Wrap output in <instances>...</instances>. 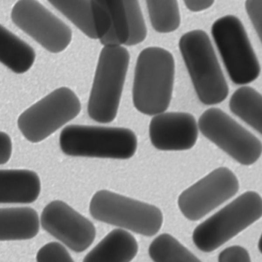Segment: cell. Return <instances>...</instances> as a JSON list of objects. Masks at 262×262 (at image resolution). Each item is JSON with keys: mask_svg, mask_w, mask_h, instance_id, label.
Returning <instances> with one entry per match:
<instances>
[{"mask_svg": "<svg viewBox=\"0 0 262 262\" xmlns=\"http://www.w3.org/2000/svg\"><path fill=\"white\" fill-rule=\"evenodd\" d=\"M174 60L168 50L149 47L139 54L135 69L132 96L140 113L155 116L165 112L171 99Z\"/></svg>", "mask_w": 262, "mask_h": 262, "instance_id": "6da1fadb", "label": "cell"}, {"mask_svg": "<svg viewBox=\"0 0 262 262\" xmlns=\"http://www.w3.org/2000/svg\"><path fill=\"white\" fill-rule=\"evenodd\" d=\"M179 47L200 101L209 105L223 102L229 89L207 34L200 29L187 32Z\"/></svg>", "mask_w": 262, "mask_h": 262, "instance_id": "7a4b0ae2", "label": "cell"}, {"mask_svg": "<svg viewBox=\"0 0 262 262\" xmlns=\"http://www.w3.org/2000/svg\"><path fill=\"white\" fill-rule=\"evenodd\" d=\"M59 145L70 156L124 160L135 154L137 139L126 128L72 124L61 132Z\"/></svg>", "mask_w": 262, "mask_h": 262, "instance_id": "3957f363", "label": "cell"}, {"mask_svg": "<svg viewBox=\"0 0 262 262\" xmlns=\"http://www.w3.org/2000/svg\"><path fill=\"white\" fill-rule=\"evenodd\" d=\"M129 59L128 50L122 46L102 49L88 103V113L92 120L108 123L116 118Z\"/></svg>", "mask_w": 262, "mask_h": 262, "instance_id": "277c9868", "label": "cell"}, {"mask_svg": "<svg viewBox=\"0 0 262 262\" xmlns=\"http://www.w3.org/2000/svg\"><path fill=\"white\" fill-rule=\"evenodd\" d=\"M261 216V197L246 191L199 224L193 230V242L200 250L212 252Z\"/></svg>", "mask_w": 262, "mask_h": 262, "instance_id": "5b68a950", "label": "cell"}, {"mask_svg": "<svg viewBox=\"0 0 262 262\" xmlns=\"http://www.w3.org/2000/svg\"><path fill=\"white\" fill-rule=\"evenodd\" d=\"M89 211L96 220L146 236L156 234L163 223L156 206L107 190L94 194Z\"/></svg>", "mask_w": 262, "mask_h": 262, "instance_id": "8992f818", "label": "cell"}, {"mask_svg": "<svg viewBox=\"0 0 262 262\" xmlns=\"http://www.w3.org/2000/svg\"><path fill=\"white\" fill-rule=\"evenodd\" d=\"M211 34L232 81L249 83L259 76L260 68L245 29L235 16L227 15L216 20Z\"/></svg>", "mask_w": 262, "mask_h": 262, "instance_id": "52a82bcc", "label": "cell"}, {"mask_svg": "<svg viewBox=\"0 0 262 262\" xmlns=\"http://www.w3.org/2000/svg\"><path fill=\"white\" fill-rule=\"evenodd\" d=\"M81 108L76 94L69 88L60 87L23 112L17 125L27 140L38 143L74 119Z\"/></svg>", "mask_w": 262, "mask_h": 262, "instance_id": "ba28073f", "label": "cell"}, {"mask_svg": "<svg viewBox=\"0 0 262 262\" xmlns=\"http://www.w3.org/2000/svg\"><path fill=\"white\" fill-rule=\"evenodd\" d=\"M198 125L204 137L241 164L252 165L261 155L260 141L219 108L206 110Z\"/></svg>", "mask_w": 262, "mask_h": 262, "instance_id": "9c48e42d", "label": "cell"}, {"mask_svg": "<svg viewBox=\"0 0 262 262\" xmlns=\"http://www.w3.org/2000/svg\"><path fill=\"white\" fill-rule=\"evenodd\" d=\"M11 18L17 28L51 53L62 52L72 40L70 28L38 1H17Z\"/></svg>", "mask_w": 262, "mask_h": 262, "instance_id": "30bf717a", "label": "cell"}, {"mask_svg": "<svg viewBox=\"0 0 262 262\" xmlns=\"http://www.w3.org/2000/svg\"><path fill=\"white\" fill-rule=\"evenodd\" d=\"M238 189L233 172L220 167L183 191L178 198L179 207L188 220L198 221L233 197Z\"/></svg>", "mask_w": 262, "mask_h": 262, "instance_id": "8fae6325", "label": "cell"}, {"mask_svg": "<svg viewBox=\"0 0 262 262\" xmlns=\"http://www.w3.org/2000/svg\"><path fill=\"white\" fill-rule=\"evenodd\" d=\"M40 223L46 231L76 252L88 249L95 238L93 224L62 201L55 200L46 206Z\"/></svg>", "mask_w": 262, "mask_h": 262, "instance_id": "7c38bea8", "label": "cell"}, {"mask_svg": "<svg viewBox=\"0 0 262 262\" xmlns=\"http://www.w3.org/2000/svg\"><path fill=\"white\" fill-rule=\"evenodd\" d=\"M198 130L192 115L185 112H164L151 119L149 135L152 145L157 149L184 150L194 145Z\"/></svg>", "mask_w": 262, "mask_h": 262, "instance_id": "4fadbf2b", "label": "cell"}, {"mask_svg": "<svg viewBox=\"0 0 262 262\" xmlns=\"http://www.w3.org/2000/svg\"><path fill=\"white\" fill-rule=\"evenodd\" d=\"M48 2L91 39L100 40L108 29V14L97 0L49 1Z\"/></svg>", "mask_w": 262, "mask_h": 262, "instance_id": "5bb4252c", "label": "cell"}, {"mask_svg": "<svg viewBox=\"0 0 262 262\" xmlns=\"http://www.w3.org/2000/svg\"><path fill=\"white\" fill-rule=\"evenodd\" d=\"M41 189L37 174L28 169H1L0 202L29 204L35 201Z\"/></svg>", "mask_w": 262, "mask_h": 262, "instance_id": "9a60e30c", "label": "cell"}, {"mask_svg": "<svg viewBox=\"0 0 262 262\" xmlns=\"http://www.w3.org/2000/svg\"><path fill=\"white\" fill-rule=\"evenodd\" d=\"M138 250L137 241L130 233L115 229L85 256L82 262H130Z\"/></svg>", "mask_w": 262, "mask_h": 262, "instance_id": "2e32d148", "label": "cell"}, {"mask_svg": "<svg viewBox=\"0 0 262 262\" xmlns=\"http://www.w3.org/2000/svg\"><path fill=\"white\" fill-rule=\"evenodd\" d=\"M39 230V217L34 209L28 207L1 209V241L30 239L37 234Z\"/></svg>", "mask_w": 262, "mask_h": 262, "instance_id": "e0dca14e", "label": "cell"}, {"mask_svg": "<svg viewBox=\"0 0 262 262\" xmlns=\"http://www.w3.org/2000/svg\"><path fill=\"white\" fill-rule=\"evenodd\" d=\"M36 58L33 48L1 25L0 61L16 74H23L33 66Z\"/></svg>", "mask_w": 262, "mask_h": 262, "instance_id": "ac0fdd59", "label": "cell"}, {"mask_svg": "<svg viewBox=\"0 0 262 262\" xmlns=\"http://www.w3.org/2000/svg\"><path fill=\"white\" fill-rule=\"evenodd\" d=\"M230 111L262 135V95L249 86L236 90L229 101Z\"/></svg>", "mask_w": 262, "mask_h": 262, "instance_id": "d6986e66", "label": "cell"}, {"mask_svg": "<svg viewBox=\"0 0 262 262\" xmlns=\"http://www.w3.org/2000/svg\"><path fill=\"white\" fill-rule=\"evenodd\" d=\"M108 11L111 26L107 33L100 42L104 47L125 45L129 37V29L126 10L122 0H99Z\"/></svg>", "mask_w": 262, "mask_h": 262, "instance_id": "ffe728a7", "label": "cell"}, {"mask_svg": "<svg viewBox=\"0 0 262 262\" xmlns=\"http://www.w3.org/2000/svg\"><path fill=\"white\" fill-rule=\"evenodd\" d=\"M150 257L154 262H202L177 239L167 233L159 235L150 244Z\"/></svg>", "mask_w": 262, "mask_h": 262, "instance_id": "44dd1931", "label": "cell"}, {"mask_svg": "<svg viewBox=\"0 0 262 262\" xmlns=\"http://www.w3.org/2000/svg\"><path fill=\"white\" fill-rule=\"evenodd\" d=\"M146 7L153 29L160 33L176 30L181 24L177 1H146Z\"/></svg>", "mask_w": 262, "mask_h": 262, "instance_id": "7402d4cb", "label": "cell"}, {"mask_svg": "<svg viewBox=\"0 0 262 262\" xmlns=\"http://www.w3.org/2000/svg\"><path fill=\"white\" fill-rule=\"evenodd\" d=\"M124 3L129 29V37L125 45L135 46L145 39L147 33V28L139 1L125 0Z\"/></svg>", "mask_w": 262, "mask_h": 262, "instance_id": "603a6c76", "label": "cell"}, {"mask_svg": "<svg viewBox=\"0 0 262 262\" xmlns=\"http://www.w3.org/2000/svg\"><path fill=\"white\" fill-rule=\"evenodd\" d=\"M37 262H74L60 243L50 242L42 247L36 255Z\"/></svg>", "mask_w": 262, "mask_h": 262, "instance_id": "cb8c5ba5", "label": "cell"}, {"mask_svg": "<svg viewBox=\"0 0 262 262\" xmlns=\"http://www.w3.org/2000/svg\"><path fill=\"white\" fill-rule=\"evenodd\" d=\"M245 8L262 43V1H247Z\"/></svg>", "mask_w": 262, "mask_h": 262, "instance_id": "d4e9b609", "label": "cell"}, {"mask_svg": "<svg viewBox=\"0 0 262 262\" xmlns=\"http://www.w3.org/2000/svg\"><path fill=\"white\" fill-rule=\"evenodd\" d=\"M219 262H251L248 251L239 246H233L223 250L219 254Z\"/></svg>", "mask_w": 262, "mask_h": 262, "instance_id": "484cf974", "label": "cell"}, {"mask_svg": "<svg viewBox=\"0 0 262 262\" xmlns=\"http://www.w3.org/2000/svg\"><path fill=\"white\" fill-rule=\"evenodd\" d=\"M0 141V162L1 164H4L8 162L11 157L12 141L9 136L3 132H1Z\"/></svg>", "mask_w": 262, "mask_h": 262, "instance_id": "4316f807", "label": "cell"}, {"mask_svg": "<svg viewBox=\"0 0 262 262\" xmlns=\"http://www.w3.org/2000/svg\"><path fill=\"white\" fill-rule=\"evenodd\" d=\"M214 1H184L186 7L192 12H200L211 7Z\"/></svg>", "mask_w": 262, "mask_h": 262, "instance_id": "83f0119b", "label": "cell"}, {"mask_svg": "<svg viewBox=\"0 0 262 262\" xmlns=\"http://www.w3.org/2000/svg\"><path fill=\"white\" fill-rule=\"evenodd\" d=\"M258 247L259 251L262 253V233L258 241Z\"/></svg>", "mask_w": 262, "mask_h": 262, "instance_id": "f1b7e54d", "label": "cell"}]
</instances>
